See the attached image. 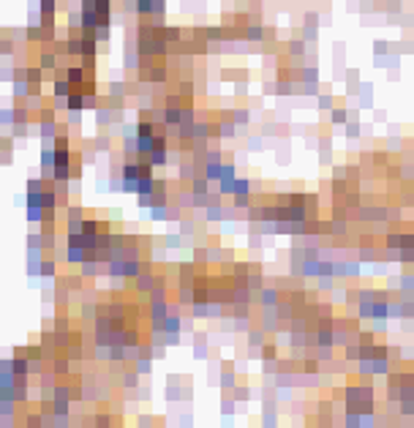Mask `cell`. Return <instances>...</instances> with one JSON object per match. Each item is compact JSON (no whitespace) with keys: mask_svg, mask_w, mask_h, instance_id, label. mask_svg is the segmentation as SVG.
<instances>
[{"mask_svg":"<svg viewBox=\"0 0 414 428\" xmlns=\"http://www.w3.org/2000/svg\"><path fill=\"white\" fill-rule=\"evenodd\" d=\"M66 79L71 82V88H74V85L79 88V85L85 82V69H79V66H71V69L66 71Z\"/></svg>","mask_w":414,"mask_h":428,"instance_id":"6da1fadb","label":"cell"},{"mask_svg":"<svg viewBox=\"0 0 414 428\" xmlns=\"http://www.w3.org/2000/svg\"><path fill=\"white\" fill-rule=\"evenodd\" d=\"M262 349H264V352H262V357H264V360H270V357L276 360V346H273V344H264Z\"/></svg>","mask_w":414,"mask_h":428,"instance_id":"7a4b0ae2","label":"cell"},{"mask_svg":"<svg viewBox=\"0 0 414 428\" xmlns=\"http://www.w3.org/2000/svg\"><path fill=\"white\" fill-rule=\"evenodd\" d=\"M41 273H44V276H52V273H55V262H44L41 265Z\"/></svg>","mask_w":414,"mask_h":428,"instance_id":"3957f363","label":"cell"}]
</instances>
